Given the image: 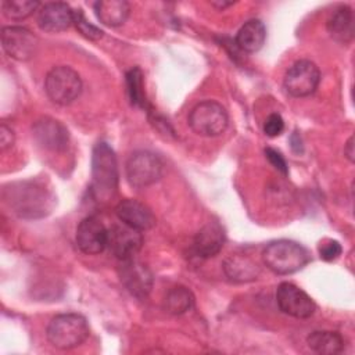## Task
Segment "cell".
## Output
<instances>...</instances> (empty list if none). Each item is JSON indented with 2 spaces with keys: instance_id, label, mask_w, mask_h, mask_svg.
I'll return each instance as SVG.
<instances>
[{
  "instance_id": "obj_1",
  "label": "cell",
  "mask_w": 355,
  "mask_h": 355,
  "mask_svg": "<svg viewBox=\"0 0 355 355\" xmlns=\"http://www.w3.org/2000/svg\"><path fill=\"white\" fill-rule=\"evenodd\" d=\"M118 164L114 150L104 141L94 146L92 154V194L96 201L107 202L116 193Z\"/></svg>"
},
{
  "instance_id": "obj_2",
  "label": "cell",
  "mask_w": 355,
  "mask_h": 355,
  "mask_svg": "<svg viewBox=\"0 0 355 355\" xmlns=\"http://www.w3.org/2000/svg\"><path fill=\"white\" fill-rule=\"evenodd\" d=\"M10 208L22 218H40L50 212V193L36 182H21L6 189Z\"/></svg>"
},
{
  "instance_id": "obj_3",
  "label": "cell",
  "mask_w": 355,
  "mask_h": 355,
  "mask_svg": "<svg viewBox=\"0 0 355 355\" xmlns=\"http://www.w3.org/2000/svg\"><path fill=\"white\" fill-rule=\"evenodd\" d=\"M311 259L308 250L293 240L270 241L262 251L265 266L276 275H290L301 270Z\"/></svg>"
},
{
  "instance_id": "obj_4",
  "label": "cell",
  "mask_w": 355,
  "mask_h": 355,
  "mask_svg": "<svg viewBox=\"0 0 355 355\" xmlns=\"http://www.w3.org/2000/svg\"><path fill=\"white\" fill-rule=\"evenodd\" d=\"M46 334L53 347L71 349L89 337V324L79 313H61L50 320Z\"/></svg>"
},
{
  "instance_id": "obj_5",
  "label": "cell",
  "mask_w": 355,
  "mask_h": 355,
  "mask_svg": "<svg viewBox=\"0 0 355 355\" xmlns=\"http://www.w3.org/2000/svg\"><path fill=\"white\" fill-rule=\"evenodd\" d=\"M44 92L54 104L68 105L79 97L82 92V79L71 67L58 65L47 72Z\"/></svg>"
},
{
  "instance_id": "obj_6",
  "label": "cell",
  "mask_w": 355,
  "mask_h": 355,
  "mask_svg": "<svg viewBox=\"0 0 355 355\" xmlns=\"http://www.w3.org/2000/svg\"><path fill=\"white\" fill-rule=\"evenodd\" d=\"M227 112L216 101L207 100L193 107L189 114V125L194 133L205 137H215L227 126Z\"/></svg>"
},
{
  "instance_id": "obj_7",
  "label": "cell",
  "mask_w": 355,
  "mask_h": 355,
  "mask_svg": "<svg viewBox=\"0 0 355 355\" xmlns=\"http://www.w3.org/2000/svg\"><path fill=\"white\" fill-rule=\"evenodd\" d=\"M162 175V162L151 151H136L126 162V179L130 186L143 189L157 180Z\"/></svg>"
},
{
  "instance_id": "obj_8",
  "label": "cell",
  "mask_w": 355,
  "mask_h": 355,
  "mask_svg": "<svg viewBox=\"0 0 355 355\" xmlns=\"http://www.w3.org/2000/svg\"><path fill=\"white\" fill-rule=\"evenodd\" d=\"M319 82L320 71L318 65L309 60H300L287 69L283 86L293 97H306L316 90Z\"/></svg>"
},
{
  "instance_id": "obj_9",
  "label": "cell",
  "mask_w": 355,
  "mask_h": 355,
  "mask_svg": "<svg viewBox=\"0 0 355 355\" xmlns=\"http://www.w3.org/2000/svg\"><path fill=\"white\" fill-rule=\"evenodd\" d=\"M276 302L279 309L298 319H306L316 311L315 301L293 283H280L276 288Z\"/></svg>"
},
{
  "instance_id": "obj_10",
  "label": "cell",
  "mask_w": 355,
  "mask_h": 355,
  "mask_svg": "<svg viewBox=\"0 0 355 355\" xmlns=\"http://www.w3.org/2000/svg\"><path fill=\"white\" fill-rule=\"evenodd\" d=\"M143 245L141 232L125 223L114 225L108 229L107 248L119 259L135 258Z\"/></svg>"
},
{
  "instance_id": "obj_11",
  "label": "cell",
  "mask_w": 355,
  "mask_h": 355,
  "mask_svg": "<svg viewBox=\"0 0 355 355\" xmlns=\"http://www.w3.org/2000/svg\"><path fill=\"white\" fill-rule=\"evenodd\" d=\"M3 50L14 60L28 61L37 47V37L22 26H4L1 29Z\"/></svg>"
},
{
  "instance_id": "obj_12",
  "label": "cell",
  "mask_w": 355,
  "mask_h": 355,
  "mask_svg": "<svg viewBox=\"0 0 355 355\" xmlns=\"http://www.w3.org/2000/svg\"><path fill=\"white\" fill-rule=\"evenodd\" d=\"M119 280L125 288L137 298H146L153 287V275L150 269L135 258L121 261Z\"/></svg>"
},
{
  "instance_id": "obj_13",
  "label": "cell",
  "mask_w": 355,
  "mask_h": 355,
  "mask_svg": "<svg viewBox=\"0 0 355 355\" xmlns=\"http://www.w3.org/2000/svg\"><path fill=\"white\" fill-rule=\"evenodd\" d=\"M75 239L82 252L96 255L107 248L108 229L96 216H87L78 225Z\"/></svg>"
},
{
  "instance_id": "obj_14",
  "label": "cell",
  "mask_w": 355,
  "mask_h": 355,
  "mask_svg": "<svg viewBox=\"0 0 355 355\" xmlns=\"http://www.w3.org/2000/svg\"><path fill=\"white\" fill-rule=\"evenodd\" d=\"M73 24V10L62 1L46 3L37 11V25L42 31L57 33Z\"/></svg>"
},
{
  "instance_id": "obj_15",
  "label": "cell",
  "mask_w": 355,
  "mask_h": 355,
  "mask_svg": "<svg viewBox=\"0 0 355 355\" xmlns=\"http://www.w3.org/2000/svg\"><path fill=\"white\" fill-rule=\"evenodd\" d=\"M32 135L37 144L53 151L64 150L69 140L67 128L61 122L49 116H44L33 123Z\"/></svg>"
},
{
  "instance_id": "obj_16",
  "label": "cell",
  "mask_w": 355,
  "mask_h": 355,
  "mask_svg": "<svg viewBox=\"0 0 355 355\" xmlns=\"http://www.w3.org/2000/svg\"><path fill=\"white\" fill-rule=\"evenodd\" d=\"M115 214L118 219L140 232L148 230L155 225V216L151 209L137 200H123L115 207Z\"/></svg>"
},
{
  "instance_id": "obj_17",
  "label": "cell",
  "mask_w": 355,
  "mask_h": 355,
  "mask_svg": "<svg viewBox=\"0 0 355 355\" xmlns=\"http://www.w3.org/2000/svg\"><path fill=\"white\" fill-rule=\"evenodd\" d=\"M225 244V230L218 222H208L202 226L193 243L194 252L201 258L215 257Z\"/></svg>"
},
{
  "instance_id": "obj_18",
  "label": "cell",
  "mask_w": 355,
  "mask_h": 355,
  "mask_svg": "<svg viewBox=\"0 0 355 355\" xmlns=\"http://www.w3.org/2000/svg\"><path fill=\"white\" fill-rule=\"evenodd\" d=\"M329 35L338 43H348L354 37V14L351 7H337L326 24Z\"/></svg>"
},
{
  "instance_id": "obj_19",
  "label": "cell",
  "mask_w": 355,
  "mask_h": 355,
  "mask_svg": "<svg viewBox=\"0 0 355 355\" xmlns=\"http://www.w3.org/2000/svg\"><path fill=\"white\" fill-rule=\"evenodd\" d=\"M93 7L97 19L111 28L122 25L130 12V4L125 0H101Z\"/></svg>"
},
{
  "instance_id": "obj_20",
  "label": "cell",
  "mask_w": 355,
  "mask_h": 355,
  "mask_svg": "<svg viewBox=\"0 0 355 355\" xmlns=\"http://www.w3.org/2000/svg\"><path fill=\"white\" fill-rule=\"evenodd\" d=\"M225 275L236 283L252 282L258 277L261 269L257 262L245 255H232L223 262Z\"/></svg>"
},
{
  "instance_id": "obj_21",
  "label": "cell",
  "mask_w": 355,
  "mask_h": 355,
  "mask_svg": "<svg viewBox=\"0 0 355 355\" xmlns=\"http://www.w3.org/2000/svg\"><path fill=\"white\" fill-rule=\"evenodd\" d=\"M266 39V28L259 19L247 21L236 35V44L245 53L258 51Z\"/></svg>"
},
{
  "instance_id": "obj_22",
  "label": "cell",
  "mask_w": 355,
  "mask_h": 355,
  "mask_svg": "<svg viewBox=\"0 0 355 355\" xmlns=\"http://www.w3.org/2000/svg\"><path fill=\"white\" fill-rule=\"evenodd\" d=\"M306 343L312 351L318 354H324V355L340 354L344 349V338L337 331H329V330L312 331L308 336Z\"/></svg>"
},
{
  "instance_id": "obj_23",
  "label": "cell",
  "mask_w": 355,
  "mask_h": 355,
  "mask_svg": "<svg viewBox=\"0 0 355 355\" xmlns=\"http://www.w3.org/2000/svg\"><path fill=\"white\" fill-rule=\"evenodd\" d=\"M194 305V295L184 286L172 287L164 298V309L171 315H182Z\"/></svg>"
},
{
  "instance_id": "obj_24",
  "label": "cell",
  "mask_w": 355,
  "mask_h": 355,
  "mask_svg": "<svg viewBox=\"0 0 355 355\" xmlns=\"http://www.w3.org/2000/svg\"><path fill=\"white\" fill-rule=\"evenodd\" d=\"M39 7H40V3L36 0H6L1 3L3 14L8 19H14V21H21L28 18Z\"/></svg>"
},
{
  "instance_id": "obj_25",
  "label": "cell",
  "mask_w": 355,
  "mask_h": 355,
  "mask_svg": "<svg viewBox=\"0 0 355 355\" xmlns=\"http://www.w3.org/2000/svg\"><path fill=\"white\" fill-rule=\"evenodd\" d=\"M126 86L128 93L132 104L144 108L146 107V94H144V85H143V72L139 67L132 68L126 73Z\"/></svg>"
},
{
  "instance_id": "obj_26",
  "label": "cell",
  "mask_w": 355,
  "mask_h": 355,
  "mask_svg": "<svg viewBox=\"0 0 355 355\" xmlns=\"http://www.w3.org/2000/svg\"><path fill=\"white\" fill-rule=\"evenodd\" d=\"M73 25L76 26V29L87 39L90 40H98L103 37V31L98 29L97 26H94L93 24H90L86 18L85 14L80 8L73 11Z\"/></svg>"
},
{
  "instance_id": "obj_27",
  "label": "cell",
  "mask_w": 355,
  "mask_h": 355,
  "mask_svg": "<svg viewBox=\"0 0 355 355\" xmlns=\"http://www.w3.org/2000/svg\"><path fill=\"white\" fill-rule=\"evenodd\" d=\"M318 251H319V257H320L323 261L331 262V261L337 259V258L341 255L343 247H341V244H340L337 240L324 239L323 241L319 243Z\"/></svg>"
},
{
  "instance_id": "obj_28",
  "label": "cell",
  "mask_w": 355,
  "mask_h": 355,
  "mask_svg": "<svg viewBox=\"0 0 355 355\" xmlns=\"http://www.w3.org/2000/svg\"><path fill=\"white\" fill-rule=\"evenodd\" d=\"M284 130V121L280 114H270L263 122V133L268 137H277Z\"/></svg>"
},
{
  "instance_id": "obj_29",
  "label": "cell",
  "mask_w": 355,
  "mask_h": 355,
  "mask_svg": "<svg viewBox=\"0 0 355 355\" xmlns=\"http://www.w3.org/2000/svg\"><path fill=\"white\" fill-rule=\"evenodd\" d=\"M265 155L268 158V161L272 164V166L275 169H277L279 172H282L283 175H287L288 173V166H287V162L284 159V157L275 148H270L268 147L265 150Z\"/></svg>"
},
{
  "instance_id": "obj_30",
  "label": "cell",
  "mask_w": 355,
  "mask_h": 355,
  "mask_svg": "<svg viewBox=\"0 0 355 355\" xmlns=\"http://www.w3.org/2000/svg\"><path fill=\"white\" fill-rule=\"evenodd\" d=\"M14 143V133L11 130V128L6 126L4 123L1 125L0 128V144H1V148L6 150L7 147H11Z\"/></svg>"
},
{
  "instance_id": "obj_31",
  "label": "cell",
  "mask_w": 355,
  "mask_h": 355,
  "mask_svg": "<svg viewBox=\"0 0 355 355\" xmlns=\"http://www.w3.org/2000/svg\"><path fill=\"white\" fill-rule=\"evenodd\" d=\"M354 154H355V153H354V137L351 136V137L348 139L345 147H344V155L348 158L349 162H354Z\"/></svg>"
},
{
  "instance_id": "obj_32",
  "label": "cell",
  "mask_w": 355,
  "mask_h": 355,
  "mask_svg": "<svg viewBox=\"0 0 355 355\" xmlns=\"http://www.w3.org/2000/svg\"><path fill=\"white\" fill-rule=\"evenodd\" d=\"M232 4H233V3H225V1H222V3H220V1H219V3H218V1H212V6H215V7H218V8H219V10H223V8H226V7H229V6H232Z\"/></svg>"
}]
</instances>
